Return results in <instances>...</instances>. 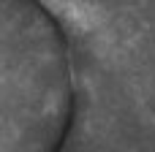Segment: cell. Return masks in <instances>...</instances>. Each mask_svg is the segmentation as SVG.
Listing matches in <instances>:
<instances>
[{
    "mask_svg": "<svg viewBox=\"0 0 155 152\" xmlns=\"http://www.w3.org/2000/svg\"><path fill=\"white\" fill-rule=\"evenodd\" d=\"M87 0H0V152H71V16Z\"/></svg>",
    "mask_w": 155,
    "mask_h": 152,
    "instance_id": "1",
    "label": "cell"
}]
</instances>
